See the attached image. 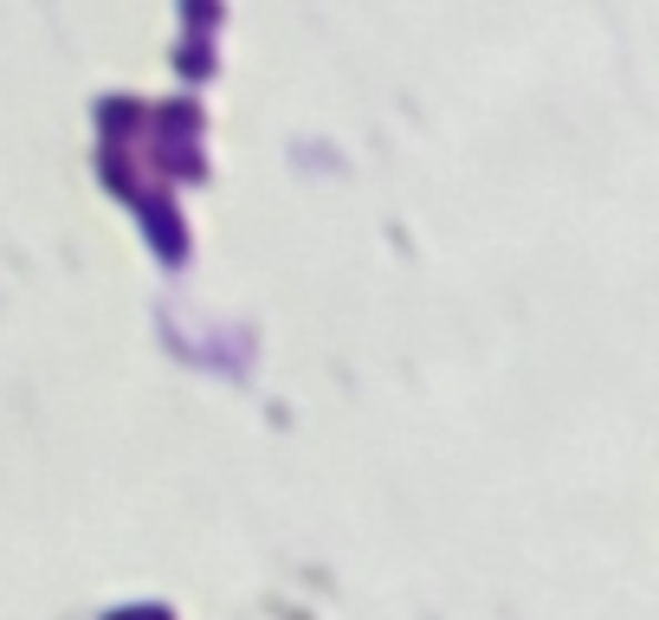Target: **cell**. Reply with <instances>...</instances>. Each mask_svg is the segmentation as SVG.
<instances>
[{
	"label": "cell",
	"mask_w": 659,
	"mask_h": 620,
	"mask_svg": "<svg viewBox=\"0 0 659 620\" xmlns=\"http://www.w3.org/2000/svg\"><path fill=\"white\" fill-rule=\"evenodd\" d=\"M136 220H143V233L162 246V258H182L187 253V226H182V214H175V201L169 194H136Z\"/></svg>",
	"instance_id": "obj_1"
},
{
	"label": "cell",
	"mask_w": 659,
	"mask_h": 620,
	"mask_svg": "<svg viewBox=\"0 0 659 620\" xmlns=\"http://www.w3.org/2000/svg\"><path fill=\"white\" fill-rule=\"evenodd\" d=\"M175 65H182L187 78H194V72L207 78V72H214V52H207V45H194V39H187V45H175Z\"/></svg>",
	"instance_id": "obj_6"
},
{
	"label": "cell",
	"mask_w": 659,
	"mask_h": 620,
	"mask_svg": "<svg viewBox=\"0 0 659 620\" xmlns=\"http://www.w3.org/2000/svg\"><path fill=\"white\" fill-rule=\"evenodd\" d=\"M104 182L116 187V194H136V162L123 155V143H110V149H104Z\"/></svg>",
	"instance_id": "obj_5"
},
{
	"label": "cell",
	"mask_w": 659,
	"mask_h": 620,
	"mask_svg": "<svg viewBox=\"0 0 659 620\" xmlns=\"http://www.w3.org/2000/svg\"><path fill=\"white\" fill-rule=\"evenodd\" d=\"M149 143H201V110L187 104V98H162V104H149Z\"/></svg>",
	"instance_id": "obj_2"
},
{
	"label": "cell",
	"mask_w": 659,
	"mask_h": 620,
	"mask_svg": "<svg viewBox=\"0 0 659 620\" xmlns=\"http://www.w3.org/2000/svg\"><path fill=\"white\" fill-rule=\"evenodd\" d=\"M98 123H104L110 136L123 143V136L149 130V104H136V98H123V91H116V98H104V104H98Z\"/></svg>",
	"instance_id": "obj_4"
},
{
	"label": "cell",
	"mask_w": 659,
	"mask_h": 620,
	"mask_svg": "<svg viewBox=\"0 0 659 620\" xmlns=\"http://www.w3.org/2000/svg\"><path fill=\"white\" fill-rule=\"evenodd\" d=\"M143 162H155L162 175H175V182H194V175H207V162H201V143H149Z\"/></svg>",
	"instance_id": "obj_3"
},
{
	"label": "cell",
	"mask_w": 659,
	"mask_h": 620,
	"mask_svg": "<svg viewBox=\"0 0 659 620\" xmlns=\"http://www.w3.org/2000/svg\"><path fill=\"white\" fill-rule=\"evenodd\" d=\"M110 620H175V614H169L162 601H136V608H116Z\"/></svg>",
	"instance_id": "obj_7"
}]
</instances>
